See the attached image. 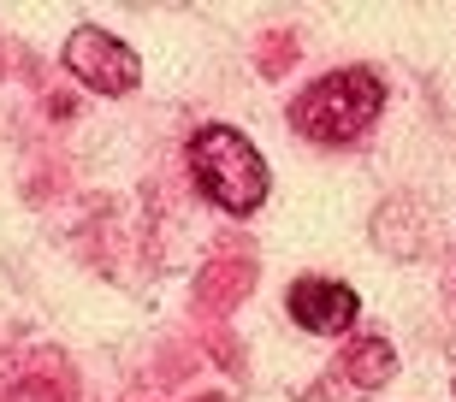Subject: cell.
Masks as SVG:
<instances>
[{
    "instance_id": "3957f363",
    "label": "cell",
    "mask_w": 456,
    "mask_h": 402,
    "mask_svg": "<svg viewBox=\"0 0 456 402\" xmlns=\"http://www.w3.org/2000/svg\"><path fill=\"white\" fill-rule=\"evenodd\" d=\"M66 71L77 84H89L95 95H131L136 77H142L136 53L125 48L113 30H102V24H77V30L66 36Z\"/></svg>"
},
{
    "instance_id": "5b68a950",
    "label": "cell",
    "mask_w": 456,
    "mask_h": 402,
    "mask_svg": "<svg viewBox=\"0 0 456 402\" xmlns=\"http://www.w3.org/2000/svg\"><path fill=\"white\" fill-rule=\"evenodd\" d=\"M391 373H397V355H391V343L386 337H362V343H355L350 355H344V379H350V385H386Z\"/></svg>"
},
{
    "instance_id": "277c9868",
    "label": "cell",
    "mask_w": 456,
    "mask_h": 402,
    "mask_svg": "<svg viewBox=\"0 0 456 402\" xmlns=\"http://www.w3.org/2000/svg\"><path fill=\"white\" fill-rule=\"evenodd\" d=\"M285 308H290V319H297L303 332H314V337L350 332L355 314H362L355 290L338 285V278H297V285H290V296H285Z\"/></svg>"
},
{
    "instance_id": "6da1fadb",
    "label": "cell",
    "mask_w": 456,
    "mask_h": 402,
    "mask_svg": "<svg viewBox=\"0 0 456 402\" xmlns=\"http://www.w3.org/2000/svg\"><path fill=\"white\" fill-rule=\"evenodd\" d=\"M379 113H386V84L368 66L326 71V77H314L303 95L290 100V125L308 142H355V136L373 131Z\"/></svg>"
},
{
    "instance_id": "7a4b0ae2",
    "label": "cell",
    "mask_w": 456,
    "mask_h": 402,
    "mask_svg": "<svg viewBox=\"0 0 456 402\" xmlns=\"http://www.w3.org/2000/svg\"><path fill=\"white\" fill-rule=\"evenodd\" d=\"M190 178L214 207H225L232 219L255 213L267 201V160L255 154V142L232 125H208L190 136Z\"/></svg>"
}]
</instances>
